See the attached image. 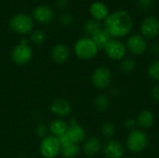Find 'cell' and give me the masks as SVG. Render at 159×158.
I'll return each instance as SVG.
<instances>
[{"label":"cell","instance_id":"obj_21","mask_svg":"<svg viewBox=\"0 0 159 158\" xmlns=\"http://www.w3.org/2000/svg\"><path fill=\"white\" fill-rule=\"evenodd\" d=\"M84 30H85V33L91 37L96 33H98L100 30H102V25H101L100 21H98L94 19H91V20H89L86 21V23L84 25Z\"/></svg>","mask_w":159,"mask_h":158},{"label":"cell","instance_id":"obj_16","mask_svg":"<svg viewBox=\"0 0 159 158\" xmlns=\"http://www.w3.org/2000/svg\"><path fill=\"white\" fill-rule=\"evenodd\" d=\"M89 12L91 14V16L93 17L94 20L101 21V20H104L107 16L109 15V10L108 7L102 2H94L91 4L90 7H89Z\"/></svg>","mask_w":159,"mask_h":158},{"label":"cell","instance_id":"obj_31","mask_svg":"<svg viewBox=\"0 0 159 158\" xmlns=\"http://www.w3.org/2000/svg\"><path fill=\"white\" fill-rule=\"evenodd\" d=\"M151 96L152 98L156 101L159 102V86H156L152 88L151 90Z\"/></svg>","mask_w":159,"mask_h":158},{"label":"cell","instance_id":"obj_32","mask_svg":"<svg viewBox=\"0 0 159 158\" xmlns=\"http://www.w3.org/2000/svg\"><path fill=\"white\" fill-rule=\"evenodd\" d=\"M152 1L150 0H139V6L142 8H147L151 6Z\"/></svg>","mask_w":159,"mask_h":158},{"label":"cell","instance_id":"obj_29","mask_svg":"<svg viewBox=\"0 0 159 158\" xmlns=\"http://www.w3.org/2000/svg\"><path fill=\"white\" fill-rule=\"evenodd\" d=\"M136 126H137V121H136V119H134V118H132V117L128 118V119L126 120V122H125V127H126L128 129H129V130H134V129H135Z\"/></svg>","mask_w":159,"mask_h":158},{"label":"cell","instance_id":"obj_23","mask_svg":"<svg viewBox=\"0 0 159 158\" xmlns=\"http://www.w3.org/2000/svg\"><path fill=\"white\" fill-rule=\"evenodd\" d=\"M109 106V97L105 94H100L94 100V107L99 112H104Z\"/></svg>","mask_w":159,"mask_h":158},{"label":"cell","instance_id":"obj_30","mask_svg":"<svg viewBox=\"0 0 159 158\" xmlns=\"http://www.w3.org/2000/svg\"><path fill=\"white\" fill-rule=\"evenodd\" d=\"M60 20H61V22H62L63 24L69 25V24L73 21V17L70 16L69 14H64V15H62V16L61 17Z\"/></svg>","mask_w":159,"mask_h":158},{"label":"cell","instance_id":"obj_18","mask_svg":"<svg viewBox=\"0 0 159 158\" xmlns=\"http://www.w3.org/2000/svg\"><path fill=\"white\" fill-rule=\"evenodd\" d=\"M136 121L137 125H139L142 129H149L155 123V115L151 111L144 110L139 114Z\"/></svg>","mask_w":159,"mask_h":158},{"label":"cell","instance_id":"obj_35","mask_svg":"<svg viewBox=\"0 0 159 158\" xmlns=\"http://www.w3.org/2000/svg\"><path fill=\"white\" fill-rule=\"evenodd\" d=\"M150 1H152V2H153V1H154V0H150Z\"/></svg>","mask_w":159,"mask_h":158},{"label":"cell","instance_id":"obj_17","mask_svg":"<svg viewBox=\"0 0 159 158\" xmlns=\"http://www.w3.org/2000/svg\"><path fill=\"white\" fill-rule=\"evenodd\" d=\"M101 150V141L97 137H90L85 141L83 144V151L88 156H93Z\"/></svg>","mask_w":159,"mask_h":158},{"label":"cell","instance_id":"obj_8","mask_svg":"<svg viewBox=\"0 0 159 158\" xmlns=\"http://www.w3.org/2000/svg\"><path fill=\"white\" fill-rule=\"evenodd\" d=\"M141 34L144 38L154 39L159 34V19L156 16H148L144 18L141 23Z\"/></svg>","mask_w":159,"mask_h":158},{"label":"cell","instance_id":"obj_12","mask_svg":"<svg viewBox=\"0 0 159 158\" xmlns=\"http://www.w3.org/2000/svg\"><path fill=\"white\" fill-rule=\"evenodd\" d=\"M103 154L107 158H122L125 150L123 145L116 140H109L103 145Z\"/></svg>","mask_w":159,"mask_h":158},{"label":"cell","instance_id":"obj_6","mask_svg":"<svg viewBox=\"0 0 159 158\" xmlns=\"http://www.w3.org/2000/svg\"><path fill=\"white\" fill-rule=\"evenodd\" d=\"M112 81V73L106 66L97 67L91 75V82L96 88H107Z\"/></svg>","mask_w":159,"mask_h":158},{"label":"cell","instance_id":"obj_15","mask_svg":"<svg viewBox=\"0 0 159 158\" xmlns=\"http://www.w3.org/2000/svg\"><path fill=\"white\" fill-rule=\"evenodd\" d=\"M34 17L37 21L42 23H47L52 20L54 17V13L53 10L48 6L43 5L35 7V9L34 10Z\"/></svg>","mask_w":159,"mask_h":158},{"label":"cell","instance_id":"obj_24","mask_svg":"<svg viewBox=\"0 0 159 158\" xmlns=\"http://www.w3.org/2000/svg\"><path fill=\"white\" fill-rule=\"evenodd\" d=\"M120 67H121V70L123 72H125V73H130V72H132L135 69V67H136V61L132 58H124L121 61Z\"/></svg>","mask_w":159,"mask_h":158},{"label":"cell","instance_id":"obj_2","mask_svg":"<svg viewBox=\"0 0 159 158\" xmlns=\"http://www.w3.org/2000/svg\"><path fill=\"white\" fill-rule=\"evenodd\" d=\"M99 48L90 37L80 38L75 45V52L81 60H91L98 54Z\"/></svg>","mask_w":159,"mask_h":158},{"label":"cell","instance_id":"obj_1","mask_svg":"<svg viewBox=\"0 0 159 158\" xmlns=\"http://www.w3.org/2000/svg\"><path fill=\"white\" fill-rule=\"evenodd\" d=\"M103 26L112 38L124 37L132 30L133 19L128 10L117 9L109 13L104 20Z\"/></svg>","mask_w":159,"mask_h":158},{"label":"cell","instance_id":"obj_14","mask_svg":"<svg viewBox=\"0 0 159 158\" xmlns=\"http://www.w3.org/2000/svg\"><path fill=\"white\" fill-rule=\"evenodd\" d=\"M69 48L64 44H57L51 49V58L52 61L56 63L61 64L67 61L69 59Z\"/></svg>","mask_w":159,"mask_h":158},{"label":"cell","instance_id":"obj_11","mask_svg":"<svg viewBox=\"0 0 159 158\" xmlns=\"http://www.w3.org/2000/svg\"><path fill=\"white\" fill-rule=\"evenodd\" d=\"M66 137L68 138L71 144H77L84 142L86 137L85 129L79 126L74 119L71 122V125L68 127L67 131L65 132Z\"/></svg>","mask_w":159,"mask_h":158},{"label":"cell","instance_id":"obj_27","mask_svg":"<svg viewBox=\"0 0 159 158\" xmlns=\"http://www.w3.org/2000/svg\"><path fill=\"white\" fill-rule=\"evenodd\" d=\"M45 34L40 31V30H35L32 34H31V41L35 44V45H40L45 41Z\"/></svg>","mask_w":159,"mask_h":158},{"label":"cell","instance_id":"obj_25","mask_svg":"<svg viewBox=\"0 0 159 158\" xmlns=\"http://www.w3.org/2000/svg\"><path fill=\"white\" fill-rule=\"evenodd\" d=\"M148 75L153 80L159 81V60L154 61L148 66Z\"/></svg>","mask_w":159,"mask_h":158},{"label":"cell","instance_id":"obj_22","mask_svg":"<svg viewBox=\"0 0 159 158\" xmlns=\"http://www.w3.org/2000/svg\"><path fill=\"white\" fill-rule=\"evenodd\" d=\"M80 150L77 144H69L66 146H62L61 149V155L63 158H75L79 154Z\"/></svg>","mask_w":159,"mask_h":158},{"label":"cell","instance_id":"obj_33","mask_svg":"<svg viewBox=\"0 0 159 158\" xmlns=\"http://www.w3.org/2000/svg\"><path fill=\"white\" fill-rule=\"evenodd\" d=\"M68 4V1L67 0H58L57 2V6L61 8H64Z\"/></svg>","mask_w":159,"mask_h":158},{"label":"cell","instance_id":"obj_19","mask_svg":"<svg viewBox=\"0 0 159 158\" xmlns=\"http://www.w3.org/2000/svg\"><path fill=\"white\" fill-rule=\"evenodd\" d=\"M68 125L65 121L61 120V119H55L53 120L48 128V130L50 131L51 135L59 138L60 136L63 135L67 129H68Z\"/></svg>","mask_w":159,"mask_h":158},{"label":"cell","instance_id":"obj_34","mask_svg":"<svg viewBox=\"0 0 159 158\" xmlns=\"http://www.w3.org/2000/svg\"><path fill=\"white\" fill-rule=\"evenodd\" d=\"M152 51H153L155 54L158 55L159 54V43H155L154 45H152Z\"/></svg>","mask_w":159,"mask_h":158},{"label":"cell","instance_id":"obj_9","mask_svg":"<svg viewBox=\"0 0 159 158\" xmlns=\"http://www.w3.org/2000/svg\"><path fill=\"white\" fill-rule=\"evenodd\" d=\"M103 49L106 55L114 61H122L127 53V47L124 43L116 38H112Z\"/></svg>","mask_w":159,"mask_h":158},{"label":"cell","instance_id":"obj_5","mask_svg":"<svg viewBox=\"0 0 159 158\" xmlns=\"http://www.w3.org/2000/svg\"><path fill=\"white\" fill-rule=\"evenodd\" d=\"M33 57V50L28 45L26 39L20 41V43L16 46L11 52V60L14 63L18 65H23L28 63Z\"/></svg>","mask_w":159,"mask_h":158},{"label":"cell","instance_id":"obj_7","mask_svg":"<svg viewBox=\"0 0 159 158\" xmlns=\"http://www.w3.org/2000/svg\"><path fill=\"white\" fill-rule=\"evenodd\" d=\"M9 26L12 31L17 34H29L34 26L32 19L25 14H18L14 16L9 22Z\"/></svg>","mask_w":159,"mask_h":158},{"label":"cell","instance_id":"obj_4","mask_svg":"<svg viewBox=\"0 0 159 158\" xmlns=\"http://www.w3.org/2000/svg\"><path fill=\"white\" fill-rule=\"evenodd\" d=\"M61 145L57 137L48 135L42 139L40 143V153L45 158H55L61 153Z\"/></svg>","mask_w":159,"mask_h":158},{"label":"cell","instance_id":"obj_13","mask_svg":"<svg viewBox=\"0 0 159 158\" xmlns=\"http://www.w3.org/2000/svg\"><path fill=\"white\" fill-rule=\"evenodd\" d=\"M50 110L53 113V115L59 117H66L72 112V105L67 100L60 98L55 100L51 103Z\"/></svg>","mask_w":159,"mask_h":158},{"label":"cell","instance_id":"obj_26","mask_svg":"<svg viewBox=\"0 0 159 158\" xmlns=\"http://www.w3.org/2000/svg\"><path fill=\"white\" fill-rule=\"evenodd\" d=\"M102 134L106 137V138H112L115 133H116V127L113 123H110V122H106L102 125Z\"/></svg>","mask_w":159,"mask_h":158},{"label":"cell","instance_id":"obj_28","mask_svg":"<svg viewBox=\"0 0 159 158\" xmlns=\"http://www.w3.org/2000/svg\"><path fill=\"white\" fill-rule=\"evenodd\" d=\"M48 133V128L46 125L44 124H40L37 128H36V134L39 136V137H42V138H45Z\"/></svg>","mask_w":159,"mask_h":158},{"label":"cell","instance_id":"obj_10","mask_svg":"<svg viewBox=\"0 0 159 158\" xmlns=\"http://www.w3.org/2000/svg\"><path fill=\"white\" fill-rule=\"evenodd\" d=\"M126 47L133 55H142L147 48V42L142 34H133L129 36Z\"/></svg>","mask_w":159,"mask_h":158},{"label":"cell","instance_id":"obj_3","mask_svg":"<svg viewBox=\"0 0 159 158\" xmlns=\"http://www.w3.org/2000/svg\"><path fill=\"white\" fill-rule=\"evenodd\" d=\"M148 144V138L142 129L131 130L127 138V147L132 153L143 152Z\"/></svg>","mask_w":159,"mask_h":158},{"label":"cell","instance_id":"obj_20","mask_svg":"<svg viewBox=\"0 0 159 158\" xmlns=\"http://www.w3.org/2000/svg\"><path fill=\"white\" fill-rule=\"evenodd\" d=\"M90 38L93 40V42L95 43V45L97 46V47L99 49L100 48H104L105 46L107 45V43L112 39V37L108 34V33L104 29L100 30L98 33H96Z\"/></svg>","mask_w":159,"mask_h":158}]
</instances>
